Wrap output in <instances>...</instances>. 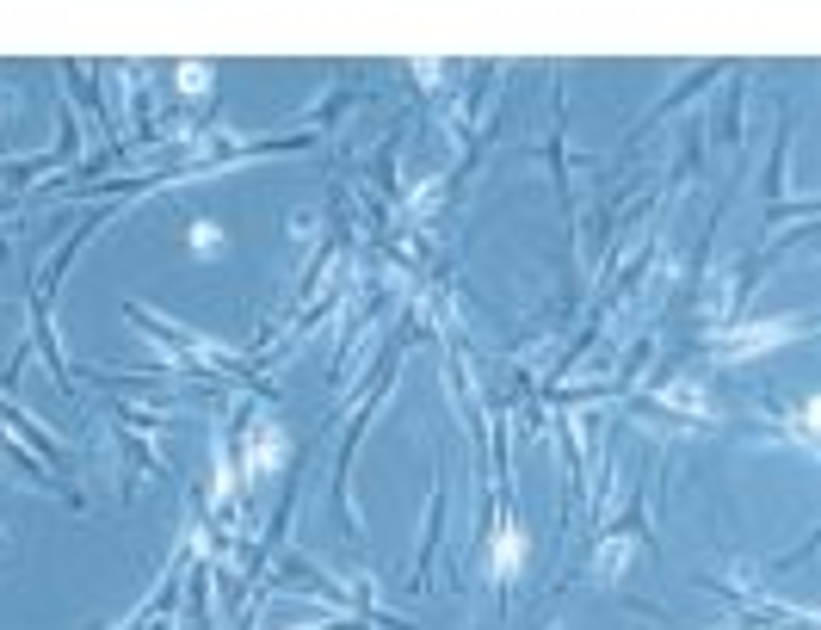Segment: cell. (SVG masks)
<instances>
[{"instance_id":"obj_1","label":"cell","mask_w":821,"mask_h":630,"mask_svg":"<svg viewBox=\"0 0 821 630\" xmlns=\"http://www.w3.org/2000/svg\"><path fill=\"white\" fill-rule=\"evenodd\" d=\"M636 544H642V538H636V525H618V532L593 550V575H599V581H618V575H624V563L636 556Z\"/></svg>"},{"instance_id":"obj_2","label":"cell","mask_w":821,"mask_h":630,"mask_svg":"<svg viewBox=\"0 0 821 630\" xmlns=\"http://www.w3.org/2000/svg\"><path fill=\"white\" fill-rule=\"evenodd\" d=\"M192 248H198V254H217V248H223V229H217V223H192Z\"/></svg>"}]
</instances>
